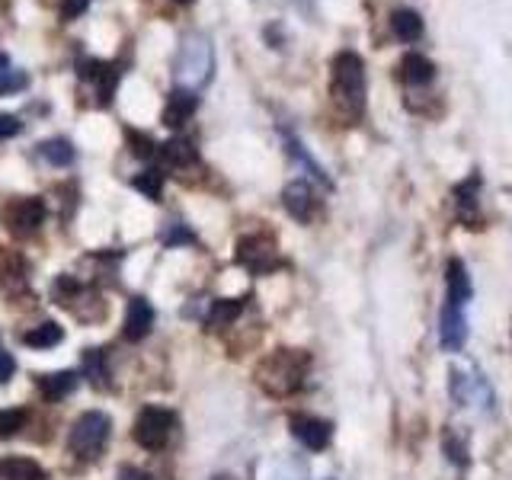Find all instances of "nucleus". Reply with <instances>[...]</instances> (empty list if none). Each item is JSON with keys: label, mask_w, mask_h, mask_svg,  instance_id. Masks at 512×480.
Returning <instances> with one entry per match:
<instances>
[{"label": "nucleus", "mask_w": 512, "mask_h": 480, "mask_svg": "<svg viewBox=\"0 0 512 480\" xmlns=\"http://www.w3.org/2000/svg\"><path fill=\"white\" fill-rule=\"evenodd\" d=\"M32 413L29 407H4L0 410V439H13L29 426Z\"/></svg>", "instance_id": "nucleus-29"}, {"label": "nucleus", "mask_w": 512, "mask_h": 480, "mask_svg": "<svg viewBox=\"0 0 512 480\" xmlns=\"http://www.w3.org/2000/svg\"><path fill=\"white\" fill-rule=\"evenodd\" d=\"M77 77L90 84L93 90V106H112L116 100V90H119V80H122V61H100V58H77Z\"/></svg>", "instance_id": "nucleus-9"}, {"label": "nucleus", "mask_w": 512, "mask_h": 480, "mask_svg": "<svg viewBox=\"0 0 512 480\" xmlns=\"http://www.w3.org/2000/svg\"><path fill=\"white\" fill-rule=\"evenodd\" d=\"M119 480H154V477L148 471H141V468H132V464H122Z\"/></svg>", "instance_id": "nucleus-37"}, {"label": "nucleus", "mask_w": 512, "mask_h": 480, "mask_svg": "<svg viewBox=\"0 0 512 480\" xmlns=\"http://www.w3.org/2000/svg\"><path fill=\"white\" fill-rule=\"evenodd\" d=\"M442 452H445V458L455 464V468H468L471 464V445H468V439L461 436V432H455V429H448L445 436H442Z\"/></svg>", "instance_id": "nucleus-28"}, {"label": "nucleus", "mask_w": 512, "mask_h": 480, "mask_svg": "<svg viewBox=\"0 0 512 480\" xmlns=\"http://www.w3.org/2000/svg\"><path fill=\"white\" fill-rule=\"evenodd\" d=\"M154 304L144 298V295H135L132 301H128V308H125V324H122V336L128 343H141V340H148L151 330H154Z\"/></svg>", "instance_id": "nucleus-16"}, {"label": "nucleus", "mask_w": 512, "mask_h": 480, "mask_svg": "<svg viewBox=\"0 0 512 480\" xmlns=\"http://www.w3.org/2000/svg\"><path fill=\"white\" fill-rule=\"evenodd\" d=\"M90 7V0H61V20L64 23H74L77 16H84Z\"/></svg>", "instance_id": "nucleus-35"}, {"label": "nucleus", "mask_w": 512, "mask_h": 480, "mask_svg": "<svg viewBox=\"0 0 512 480\" xmlns=\"http://www.w3.org/2000/svg\"><path fill=\"white\" fill-rule=\"evenodd\" d=\"M157 154H160V160H164V167H167V170H180V173H186V170H196V167H199V148H196V144H192L189 138H180V135L160 144Z\"/></svg>", "instance_id": "nucleus-21"}, {"label": "nucleus", "mask_w": 512, "mask_h": 480, "mask_svg": "<svg viewBox=\"0 0 512 480\" xmlns=\"http://www.w3.org/2000/svg\"><path fill=\"white\" fill-rule=\"evenodd\" d=\"M36 151H39V157L45 160V164L55 167V170L71 167L77 160V151H74V144L68 138H45Z\"/></svg>", "instance_id": "nucleus-26"}, {"label": "nucleus", "mask_w": 512, "mask_h": 480, "mask_svg": "<svg viewBox=\"0 0 512 480\" xmlns=\"http://www.w3.org/2000/svg\"><path fill=\"white\" fill-rule=\"evenodd\" d=\"M0 295L29 298V260L13 247H0Z\"/></svg>", "instance_id": "nucleus-13"}, {"label": "nucleus", "mask_w": 512, "mask_h": 480, "mask_svg": "<svg viewBox=\"0 0 512 480\" xmlns=\"http://www.w3.org/2000/svg\"><path fill=\"white\" fill-rule=\"evenodd\" d=\"M173 4H180V7H192L196 0H173Z\"/></svg>", "instance_id": "nucleus-40"}, {"label": "nucleus", "mask_w": 512, "mask_h": 480, "mask_svg": "<svg viewBox=\"0 0 512 480\" xmlns=\"http://www.w3.org/2000/svg\"><path fill=\"white\" fill-rule=\"evenodd\" d=\"M20 343L29 349H55L58 343H64V327L55 324V320H42V324L20 336Z\"/></svg>", "instance_id": "nucleus-27"}, {"label": "nucleus", "mask_w": 512, "mask_h": 480, "mask_svg": "<svg viewBox=\"0 0 512 480\" xmlns=\"http://www.w3.org/2000/svg\"><path fill=\"white\" fill-rule=\"evenodd\" d=\"M448 397H452L458 407H484L487 413L496 404L490 381L480 372H464V368H452V372H448Z\"/></svg>", "instance_id": "nucleus-11"}, {"label": "nucleus", "mask_w": 512, "mask_h": 480, "mask_svg": "<svg viewBox=\"0 0 512 480\" xmlns=\"http://www.w3.org/2000/svg\"><path fill=\"white\" fill-rule=\"evenodd\" d=\"M292 4H295L298 10H304L308 16H314V0H292Z\"/></svg>", "instance_id": "nucleus-38"}, {"label": "nucleus", "mask_w": 512, "mask_h": 480, "mask_svg": "<svg viewBox=\"0 0 512 480\" xmlns=\"http://www.w3.org/2000/svg\"><path fill=\"white\" fill-rule=\"evenodd\" d=\"M394 71H397V80L404 87H429L432 80H436V74H439L436 61H432L429 55H423V52H404Z\"/></svg>", "instance_id": "nucleus-17"}, {"label": "nucleus", "mask_w": 512, "mask_h": 480, "mask_svg": "<svg viewBox=\"0 0 512 480\" xmlns=\"http://www.w3.org/2000/svg\"><path fill=\"white\" fill-rule=\"evenodd\" d=\"M20 132H23L20 116H10V112H0V144L10 141V138H16Z\"/></svg>", "instance_id": "nucleus-34"}, {"label": "nucleus", "mask_w": 512, "mask_h": 480, "mask_svg": "<svg viewBox=\"0 0 512 480\" xmlns=\"http://www.w3.org/2000/svg\"><path fill=\"white\" fill-rule=\"evenodd\" d=\"M45 215H48V208L42 196H13L0 208V224H4V231L10 237L29 240L42 231Z\"/></svg>", "instance_id": "nucleus-8"}, {"label": "nucleus", "mask_w": 512, "mask_h": 480, "mask_svg": "<svg viewBox=\"0 0 512 480\" xmlns=\"http://www.w3.org/2000/svg\"><path fill=\"white\" fill-rule=\"evenodd\" d=\"M125 144L138 160H151L157 154V148H160V144L148 132H138V128H125Z\"/></svg>", "instance_id": "nucleus-32"}, {"label": "nucleus", "mask_w": 512, "mask_h": 480, "mask_svg": "<svg viewBox=\"0 0 512 480\" xmlns=\"http://www.w3.org/2000/svg\"><path fill=\"white\" fill-rule=\"evenodd\" d=\"M132 186L148 202H160V199H164V173L154 170V167L151 170H141L138 176H132Z\"/></svg>", "instance_id": "nucleus-30"}, {"label": "nucleus", "mask_w": 512, "mask_h": 480, "mask_svg": "<svg viewBox=\"0 0 512 480\" xmlns=\"http://www.w3.org/2000/svg\"><path fill=\"white\" fill-rule=\"evenodd\" d=\"M0 352H4V343H0Z\"/></svg>", "instance_id": "nucleus-42"}, {"label": "nucleus", "mask_w": 512, "mask_h": 480, "mask_svg": "<svg viewBox=\"0 0 512 480\" xmlns=\"http://www.w3.org/2000/svg\"><path fill=\"white\" fill-rule=\"evenodd\" d=\"M288 429H292L298 445H304L308 452H324L333 442V423L314 413H292L288 416Z\"/></svg>", "instance_id": "nucleus-14"}, {"label": "nucleus", "mask_w": 512, "mask_h": 480, "mask_svg": "<svg viewBox=\"0 0 512 480\" xmlns=\"http://www.w3.org/2000/svg\"><path fill=\"white\" fill-rule=\"evenodd\" d=\"M212 480H237V477H231V474H215Z\"/></svg>", "instance_id": "nucleus-41"}, {"label": "nucleus", "mask_w": 512, "mask_h": 480, "mask_svg": "<svg viewBox=\"0 0 512 480\" xmlns=\"http://www.w3.org/2000/svg\"><path fill=\"white\" fill-rule=\"evenodd\" d=\"M13 372H16V359L4 349V352H0V384H7L13 378Z\"/></svg>", "instance_id": "nucleus-36"}, {"label": "nucleus", "mask_w": 512, "mask_h": 480, "mask_svg": "<svg viewBox=\"0 0 512 480\" xmlns=\"http://www.w3.org/2000/svg\"><path fill=\"white\" fill-rule=\"evenodd\" d=\"M160 244L164 247H192V244H199V237L192 234V228H186V224L167 221L164 228H160Z\"/></svg>", "instance_id": "nucleus-31"}, {"label": "nucleus", "mask_w": 512, "mask_h": 480, "mask_svg": "<svg viewBox=\"0 0 512 480\" xmlns=\"http://www.w3.org/2000/svg\"><path fill=\"white\" fill-rule=\"evenodd\" d=\"M282 144H285V154L295 160V164L311 176L314 183H320L324 189H333V180H330V173L324 170V164H320V160L304 148V141L295 135V132H288V128H282Z\"/></svg>", "instance_id": "nucleus-18"}, {"label": "nucleus", "mask_w": 512, "mask_h": 480, "mask_svg": "<svg viewBox=\"0 0 512 480\" xmlns=\"http://www.w3.org/2000/svg\"><path fill=\"white\" fill-rule=\"evenodd\" d=\"M480 189H484V176L480 170H471L464 180H458L452 186V208H455V218L464 224V228H484V218H480Z\"/></svg>", "instance_id": "nucleus-12"}, {"label": "nucleus", "mask_w": 512, "mask_h": 480, "mask_svg": "<svg viewBox=\"0 0 512 480\" xmlns=\"http://www.w3.org/2000/svg\"><path fill=\"white\" fill-rule=\"evenodd\" d=\"M234 263L240 269H247L250 276H272V272L288 266V260L279 250V240L272 231H250L244 237H237Z\"/></svg>", "instance_id": "nucleus-5"}, {"label": "nucleus", "mask_w": 512, "mask_h": 480, "mask_svg": "<svg viewBox=\"0 0 512 480\" xmlns=\"http://www.w3.org/2000/svg\"><path fill=\"white\" fill-rule=\"evenodd\" d=\"M282 208L288 215H292L298 224H311L320 212V199L311 186V180H292L285 189H282Z\"/></svg>", "instance_id": "nucleus-15"}, {"label": "nucleus", "mask_w": 512, "mask_h": 480, "mask_svg": "<svg viewBox=\"0 0 512 480\" xmlns=\"http://www.w3.org/2000/svg\"><path fill=\"white\" fill-rule=\"evenodd\" d=\"M311 352L304 349H272L266 356L256 362L253 368V381L256 388L269 397H295L304 384H308V375H311Z\"/></svg>", "instance_id": "nucleus-3"}, {"label": "nucleus", "mask_w": 512, "mask_h": 480, "mask_svg": "<svg viewBox=\"0 0 512 480\" xmlns=\"http://www.w3.org/2000/svg\"><path fill=\"white\" fill-rule=\"evenodd\" d=\"M36 388H39L42 400H48V404H58V400H64L77 388V375L68 372V368H64V372H48V375L36 378Z\"/></svg>", "instance_id": "nucleus-24"}, {"label": "nucleus", "mask_w": 512, "mask_h": 480, "mask_svg": "<svg viewBox=\"0 0 512 480\" xmlns=\"http://www.w3.org/2000/svg\"><path fill=\"white\" fill-rule=\"evenodd\" d=\"M112 436V420L103 410L80 413L68 432V452L80 461H93L103 455V448Z\"/></svg>", "instance_id": "nucleus-7"}, {"label": "nucleus", "mask_w": 512, "mask_h": 480, "mask_svg": "<svg viewBox=\"0 0 512 480\" xmlns=\"http://www.w3.org/2000/svg\"><path fill=\"white\" fill-rule=\"evenodd\" d=\"M176 429V413L167 407H144L132 426V439L144 448V452H160Z\"/></svg>", "instance_id": "nucleus-10"}, {"label": "nucleus", "mask_w": 512, "mask_h": 480, "mask_svg": "<svg viewBox=\"0 0 512 480\" xmlns=\"http://www.w3.org/2000/svg\"><path fill=\"white\" fill-rule=\"evenodd\" d=\"M196 109H199V93L176 87L167 96V106H164V112H160V122L176 132V128H183L192 116H196Z\"/></svg>", "instance_id": "nucleus-20"}, {"label": "nucleus", "mask_w": 512, "mask_h": 480, "mask_svg": "<svg viewBox=\"0 0 512 480\" xmlns=\"http://www.w3.org/2000/svg\"><path fill=\"white\" fill-rule=\"evenodd\" d=\"M330 100L336 112L356 125L368 112V68L356 48H340L330 58Z\"/></svg>", "instance_id": "nucleus-2"}, {"label": "nucleus", "mask_w": 512, "mask_h": 480, "mask_svg": "<svg viewBox=\"0 0 512 480\" xmlns=\"http://www.w3.org/2000/svg\"><path fill=\"white\" fill-rule=\"evenodd\" d=\"M10 71V55L7 52H0V74Z\"/></svg>", "instance_id": "nucleus-39"}, {"label": "nucleus", "mask_w": 512, "mask_h": 480, "mask_svg": "<svg viewBox=\"0 0 512 480\" xmlns=\"http://www.w3.org/2000/svg\"><path fill=\"white\" fill-rule=\"evenodd\" d=\"M52 301L61 304L64 311H71L77 320H84V324H100L106 317V301L100 298V292L68 276V272L52 282Z\"/></svg>", "instance_id": "nucleus-6"}, {"label": "nucleus", "mask_w": 512, "mask_h": 480, "mask_svg": "<svg viewBox=\"0 0 512 480\" xmlns=\"http://www.w3.org/2000/svg\"><path fill=\"white\" fill-rule=\"evenodd\" d=\"M0 480H45V468L23 455H4L0 458Z\"/></svg>", "instance_id": "nucleus-25"}, {"label": "nucleus", "mask_w": 512, "mask_h": 480, "mask_svg": "<svg viewBox=\"0 0 512 480\" xmlns=\"http://www.w3.org/2000/svg\"><path fill=\"white\" fill-rule=\"evenodd\" d=\"M388 26H391V36L397 42H404V45H416V42H423V36H426L423 13L413 10V7H394L388 13Z\"/></svg>", "instance_id": "nucleus-19"}, {"label": "nucleus", "mask_w": 512, "mask_h": 480, "mask_svg": "<svg viewBox=\"0 0 512 480\" xmlns=\"http://www.w3.org/2000/svg\"><path fill=\"white\" fill-rule=\"evenodd\" d=\"M474 298L471 272L461 256L445 263V304L439 314V346L442 352H461L468 343V304Z\"/></svg>", "instance_id": "nucleus-1"}, {"label": "nucleus", "mask_w": 512, "mask_h": 480, "mask_svg": "<svg viewBox=\"0 0 512 480\" xmlns=\"http://www.w3.org/2000/svg\"><path fill=\"white\" fill-rule=\"evenodd\" d=\"M247 308V298H215L208 304V314H205V330L208 333H224L237 324V317L244 314Z\"/></svg>", "instance_id": "nucleus-22"}, {"label": "nucleus", "mask_w": 512, "mask_h": 480, "mask_svg": "<svg viewBox=\"0 0 512 480\" xmlns=\"http://www.w3.org/2000/svg\"><path fill=\"white\" fill-rule=\"evenodd\" d=\"M80 375L87 378L90 388L96 391H109V384H112V372H109V359H106V352L103 349H84L80 352Z\"/></svg>", "instance_id": "nucleus-23"}, {"label": "nucleus", "mask_w": 512, "mask_h": 480, "mask_svg": "<svg viewBox=\"0 0 512 480\" xmlns=\"http://www.w3.org/2000/svg\"><path fill=\"white\" fill-rule=\"evenodd\" d=\"M173 74H176V87L199 93L212 84L215 77V42L205 32L192 29L180 39L176 48V61H173Z\"/></svg>", "instance_id": "nucleus-4"}, {"label": "nucleus", "mask_w": 512, "mask_h": 480, "mask_svg": "<svg viewBox=\"0 0 512 480\" xmlns=\"http://www.w3.org/2000/svg\"><path fill=\"white\" fill-rule=\"evenodd\" d=\"M29 87V77L23 71H4L0 74V96L4 93H20Z\"/></svg>", "instance_id": "nucleus-33"}]
</instances>
